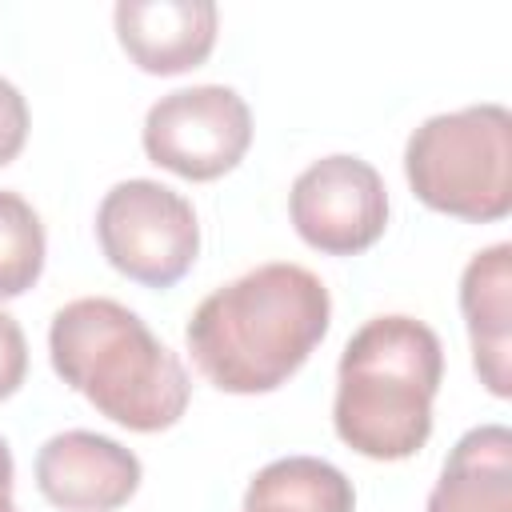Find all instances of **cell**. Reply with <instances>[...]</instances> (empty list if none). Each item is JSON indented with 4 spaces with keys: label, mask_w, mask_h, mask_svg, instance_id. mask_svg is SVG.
<instances>
[{
    "label": "cell",
    "mask_w": 512,
    "mask_h": 512,
    "mask_svg": "<svg viewBox=\"0 0 512 512\" xmlns=\"http://www.w3.org/2000/svg\"><path fill=\"white\" fill-rule=\"evenodd\" d=\"M28 376V340L20 324L0 312V400H8Z\"/></svg>",
    "instance_id": "obj_15"
},
{
    "label": "cell",
    "mask_w": 512,
    "mask_h": 512,
    "mask_svg": "<svg viewBox=\"0 0 512 512\" xmlns=\"http://www.w3.org/2000/svg\"><path fill=\"white\" fill-rule=\"evenodd\" d=\"M0 512H20V508L12 504V496H0Z\"/></svg>",
    "instance_id": "obj_17"
},
{
    "label": "cell",
    "mask_w": 512,
    "mask_h": 512,
    "mask_svg": "<svg viewBox=\"0 0 512 512\" xmlns=\"http://www.w3.org/2000/svg\"><path fill=\"white\" fill-rule=\"evenodd\" d=\"M460 312L468 324L476 376L492 396L504 400L512 392V244H492L468 260L460 276Z\"/></svg>",
    "instance_id": "obj_10"
},
{
    "label": "cell",
    "mask_w": 512,
    "mask_h": 512,
    "mask_svg": "<svg viewBox=\"0 0 512 512\" xmlns=\"http://www.w3.org/2000/svg\"><path fill=\"white\" fill-rule=\"evenodd\" d=\"M288 216L308 248L324 256H360L388 228V188L368 160L336 152L296 176Z\"/></svg>",
    "instance_id": "obj_7"
},
{
    "label": "cell",
    "mask_w": 512,
    "mask_h": 512,
    "mask_svg": "<svg viewBox=\"0 0 512 512\" xmlns=\"http://www.w3.org/2000/svg\"><path fill=\"white\" fill-rule=\"evenodd\" d=\"M404 176L432 212L492 224L512 212V116L504 104H468L428 116L404 144Z\"/></svg>",
    "instance_id": "obj_4"
},
{
    "label": "cell",
    "mask_w": 512,
    "mask_h": 512,
    "mask_svg": "<svg viewBox=\"0 0 512 512\" xmlns=\"http://www.w3.org/2000/svg\"><path fill=\"white\" fill-rule=\"evenodd\" d=\"M428 512H512V432L504 424H480L452 444Z\"/></svg>",
    "instance_id": "obj_11"
},
{
    "label": "cell",
    "mask_w": 512,
    "mask_h": 512,
    "mask_svg": "<svg viewBox=\"0 0 512 512\" xmlns=\"http://www.w3.org/2000/svg\"><path fill=\"white\" fill-rule=\"evenodd\" d=\"M44 272V224L32 204L0 188V300L24 296Z\"/></svg>",
    "instance_id": "obj_13"
},
{
    "label": "cell",
    "mask_w": 512,
    "mask_h": 512,
    "mask_svg": "<svg viewBox=\"0 0 512 512\" xmlns=\"http://www.w3.org/2000/svg\"><path fill=\"white\" fill-rule=\"evenodd\" d=\"M244 512H356V492L336 464L320 456H284L252 476Z\"/></svg>",
    "instance_id": "obj_12"
},
{
    "label": "cell",
    "mask_w": 512,
    "mask_h": 512,
    "mask_svg": "<svg viewBox=\"0 0 512 512\" xmlns=\"http://www.w3.org/2000/svg\"><path fill=\"white\" fill-rule=\"evenodd\" d=\"M12 476H16V468H12V452H8V444L0 440V496H12Z\"/></svg>",
    "instance_id": "obj_16"
},
{
    "label": "cell",
    "mask_w": 512,
    "mask_h": 512,
    "mask_svg": "<svg viewBox=\"0 0 512 512\" xmlns=\"http://www.w3.org/2000/svg\"><path fill=\"white\" fill-rule=\"evenodd\" d=\"M96 240L120 276L144 288H172L196 264L200 224L192 204L168 184L120 180L96 208Z\"/></svg>",
    "instance_id": "obj_5"
},
{
    "label": "cell",
    "mask_w": 512,
    "mask_h": 512,
    "mask_svg": "<svg viewBox=\"0 0 512 512\" xmlns=\"http://www.w3.org/2000/svg\"><path fill=\"white\" fill-rule=\"evenodd\" d=\"M48 356L68 388L128 432L172 428L192 396L180 356L108 296L64 304L48 328Z\"/></svg>",
    "instance_id": "obj_2"
},
{
    "label": "cell",
    "mask_w": 512,
    "mask_h": 512,
    "mask_svg": "<svg viewBox=\"0 0 512 512\" xmlns=\"http://www.w3.org/2000/svg\"><path fill=\"white\" fill-rule=\"evenodd\" d=\"M252 144V112L236 88L196 84L160 96L144 116V152L184 180L232 172Z\"/></svg>",
    "instance_id": "obj_6"
},
{
    "label": "cell",
    "mask_w": 512,
    "mask_h": 512,
    "mask_svg": "<svg viewBox=\"0 0 512 512\" xmlns=\"http://www.w3.org/2000/svg\"><path fill=\"white\" fill-rule=\"evenodd\" d=\"M36 488L64 512H116L140 488V460L112 436L68 428L36 452Z\"/></svg>",
    "instance_id": "obj_8"
},
{
    "label": "cell",
    "mask_w": 512,
    "mask_h": 512,
    "mask_svg": "<svg viewBox=\"0 0 512 512\" xmlns=\"http://www.w3.org/2000/svg\"><path fill=\"white\" fill-rule=\"evenodd\" d=\"M332 320L328 288L300 264H260L204 296L184 328L188 352L208 384L232 396L276 392Z\"/></svg>",
    "instance_id": "obj_1"
},
{
    "label": "cell",
    "mask_w": 512,
    "mask_h": 512,
    "mask_svg": "<svg viewBox=\"0 0 512 512\" xmlns=\"http://www.w3.org/2000/svg\"><path fill=\"white\" fill-rule=\"evenodd\" d=\"M112 16L120 48L152 76L200 68L216 48L220 12L212 0H120Z\"/></svg>",
    "instance_id": "obj_9"
},
{
    "label": "cell",
    "mask_w": 512,
    "mask_h": 512,
    "mask_svg": "<svg viewBox=\"0 0 512 512\" xmlns=\"http://www.w3.org/2000/svg\"><path fill=\"white\" fill-rule=\"evenodd\" d=\"M444 376L440 336L412 316L368 320L340 356L332 424L368 460H408L432 436V400Z\"/></svg>",
    "instance_id": "obj_3"
},
{
    "label": "cell",
    "mask_w": 512,
    "mask_h": 512,
    "mask_svg": "<svg viewBox=\"0 0 512 512\" xmlns=\"http://www.w3.org/2000/svg\"><path fill=\"white\" fill-rule=\"evenodd\" d=\"M28 140V104L12 80L0 76V168L20 156Z\"/></svg>",
    "instance_id": "obj_14"
}]
</instances>
